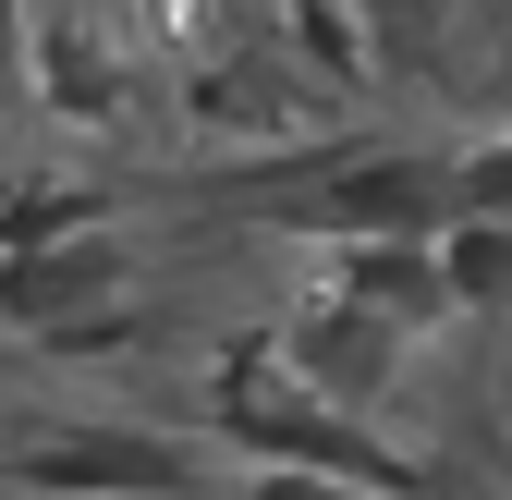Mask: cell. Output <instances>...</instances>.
Masks as SVG:
<instances>
[{
    "instance_id": "1",
    "label": "cell",
    "mask_w": 512,
    "mask_h": 500,
    "mask_svg": "<svg viewBox=\"0 0 512 500\" xmlns=\"http://www.w3.org/2000/svg\"><path fill=\"white\" fill-rule=\"evenodd\" d=\"M208 403H220V415H208V440H232V452H256V464L342 476V488H378V500H427L415 452H391V440H378V427H366V403H330V391H305L293 366H281V342H269V330L220 354Z\"/></svg>"
},
{
    "instance_id": "2",
    "label": "cell",
    "mask_w": 512,
    "mask_h": 500,
    "mask_svg": "<svg viewBox=\"0 0 512 500\" xmlns=\"http://www.w3.org/2000/svg\"><path fill=\"white\" fill-rule=\"evenodd\" d=\"M13 500H208L220 488V440H183V427H49L0 464Z\"/></svg>"
},
{
    "instance_id": "3",
    "label": "cell",
    "mask_w": 512,
    "mask_h": 500,
    "mask_svg": "<svg viewBox=\"0 0 512 500\" xmlns=\"http://www.w3.org/2000/svg\"><path fill=\"white\" fill-rule=\"evenodd\" d=\"M317 244H354V232H439L452 220V159L427 147H366V159H317L293 183V208H269Z\"/></svg>"
},
{
    "instance_id": "4",
    "label": "cell",
    "mask_w": 512,
    "mask_h": 500,
    "mask_svg": "<svg viewBox=\"0 0 512 500\" xmlns=\"http://www.w3.org/2000/svg\"><path fill=\"white\" fill-rule=\"evenodd\" d=\"M122 293H135V244L110 220H86V232H49V244H13V257H0V330L49 342V330H86Z\"/></svg>"
},
{
    "instance_id": "5",
    "label": "cell",
    "mask_w": 512,
    "mask_h": 500,
    "mask_svg": "<svg viewBox=\"0 0 512 500\" xmlns=\"http://www.w3.org/2000/svg\"><path fill=\"white\" fill-rule=\"evenodd\" d=\"M281 342V366L305 391H330V403H391V379H403V354H415V330H391V318H366L354 293H330L317 281L293 318L269 330Z\"/></svg>"
},
{
    "instance_id": "6",
    "label": "cell",
    "mask_w": 512,
    "mask_h": 500,
    "mask_svg": "<svg viewBox=\"0 0 512 500\" xmlns=\"http://www.w3.org/2000/svg\"><path fill=\"white\" fill-rule=\"evenodd\" d=\"M317 281L354 293L366 318H391V330H439V318H464L452 281H439V232H354L317 257Z\"/></svg>"
},
{
    "instance_id": "7",
    "label": "cell",
    "mask_w": 512,
    "mask_h": 500,
    "mask_svg": "<svg viewBox=\"0 0 512 500\" xmlns=\"http://www.w3.org/2000/svg\"><path fill=\"white\" fill-rule=\"evenodd\" d=\"M281 49L305 61V74H330L342 98L378 74V49H366V25H354V0H281Z\"/></svg>"
},
{
    "instance_id": "8",
    "label": "cell",
    "mask_w": 512,
    "mask_h": 500,
    "mask_svg": "<svg viewBox=\"0 0 512 500\" xmlns=\"http://www.w3.org/2000/svg\"><path fill=\"white\" fill-rule=\"evenodd\" d=\"M439 281H452L464 318H476V305H512V220L452 208V220H439Z\"/></svg>"
},
{
    "instance_id": "9",
    "label": "cell",
    "mask_w": 512,
    "mask_h": 500,
    "mask_svg": "<svg viewBox=\"0 0 512 500\" xmlns=\"http://www.w3.org/2000/svg\"><path fill=\"white\" fill-rule=\"evenodd\" d=\"M86 220H110L98 183H25V196H0V257H13V244H49V232H86Z\"/></svg>"
},
{
    "instance_id": "10",
    "label": "cell",
    "mask_w": 512,
    "mask_h": 500,
    "mask_svg": "<svg viewBox=\"0 0 512 500\" xmlns=\"http://www.w3.org/2000/svg\"><path fill=\"white\" fill-rule=\"evenodd\" d=\"M354 25H366V49L391 61H439V37H452V0H354Z\"/></svg>"
},
{
    "instance_id": "11",
    "label": "cell",
    "mask_w": 512,
    "mask_h": 500,
    "mask_svg": "<svg viewBox=\"0 0 512 500\" xmlns=\"http://www.w3.org/2000/svg\"><path fill=\"white\" fill-rule=\"evenodd\" d=\"M452 208L512 220V135H488V147H464V159H452Z\"/></svg>"
},
{
    "instance_id": "12",
    "label": "cell",
    "mask_w": 512,
    "mask_h": 500,
    "mask_svg": "<svg viewBox=\"0 0 512 500\" xmlns=\"http://www.w3.org/2000/svg\"><path fill=\"white\" fill-rule=\"evenodd\" d=\"M244 500H378V488H342V476H293V464H269Z\"/></svg>"
},
{
    "instance_id": "13",
    "label": "cell",
    "mask_w": 512,
    "mask_h": 500,
    "mask_svg": "<svg viewBox=\"0 0 512 500\" xmlns=\"http://www.w3.org/2000/svg\"><path fill=\"white\" fill-rule=\"evenodd\" d=\"M0 61H25V0H0Z\"/></svg>"
}]
</instances>
